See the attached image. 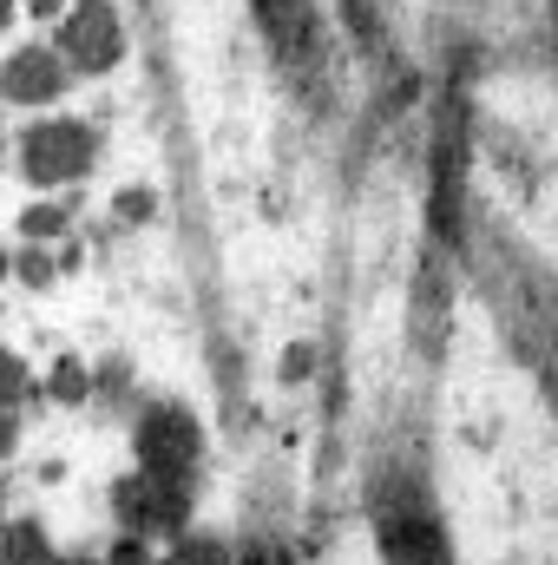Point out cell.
Returning <instances> with one entry per match:
<instances>
[{
    "label": "cell",
    "mask_w": 558,
    "mask_h": 565,
    "mask_svg": "<svg viewBox=\"0 0 558 565\" xmlns=\"http://www.w3.org/2000/svg\"><path fill=\"white\" fill-rule=\"evenodd\" d=\"M60 60L66 73H112L126 60V26L112 0H73V13L60 20Z\"/></svg>",
    "instance_id": "6da1fadb"
},
{
    "label": "cell",
    "mask_w": 558,
    "mask_h": 565,
    "mask_svg": "<svg viewBox=\"0 0 558 565\" xmlns=\"http://www.w3.org/2000/svg\"><path fill=\"white\" fill-rule=\"evenodd\" d=\"M93 158H99V139L79 119H46L20 139V171L33 184H73V178L93 171Z\"/></svg>",
    "instance_id": "7a4b0ae2"
},
{
    "label": "cell",
    "mask_w": 558,
    "mask_h": 565,
    "mask_svg": "<svg viewBox=\"0 0 558 565\" xmlns=\"http://www.w3.org/2000/svg\"><path fill=\"white\" fill-rule=\"evenodd\" d=\"M139 467L144 473H164V480H184L204 454V434H197V415L178 408V402H158L139 415Z\"/></svg>",
    "instance_id": "3957f363"
},
{
    "label": "cell",
    "mask_w": 558,
    "mask_h": 565,
    "mask_svg": "<svg viewBox=\"0 0 558 565\" xmlns=\"http://www.w3.org/2000/svg\"><path fill=\"white\" fill-rule=\"evenodd\" d=\"M112 507H119V520H126L132 540H158V533L184 526V487L164 480V473H144V467L112 487Z\"/></svg>",
    "instance_id": "277c9868"
},
{
    "label": "cell",
    "mask_w": 558,
    "mask_h": 565,
    "mask_svg": "<svg viewBox=\"0 0 558 565\" xmlns=\"http://www.w3.org/2000/svg\"><path fill=\"white\" fill-rule=\"evenodd\" d=\"M257 7V20H264V33H270V46H277V60L289 66H315V46H322V33H315V0H250Z\"/></svg>",
    "instance_id": "5b68a950"
},
{
    "label": "cell",
    "mask_w": 558,
    "mask_h": 565,
    "mask_svg": "<svg viewBox=\"0 0 558 565\" xmlns=\"http://www.w3.org/2000/svg\"><path fill=\"white\" fill-rule=\"evenodd\" d=\"M382 553H388V565H453L447 533H440L420 507H395V513L382 520Z\"/></svg>",
    "instance_id": "8992f818"
},
{
    "label": "cell",
    "mask_w": 558,
    "mask_h": 565,
    "mask_svg": "<svg viewBox=\"0 0 558 565\" xmlns=\"http://www.w3.org/2000/svg\"><path fill=\"white\" fill-rule=\"evenodd\" d=\"M0 93H7L13 106H46V99L66 93V60L46 53V46H20V53L0 66Z\"/></svg>",
    "instance_id": "52a82bcc"
},
{
    "label": "cell",
    "mask_w": 558,
    "mask_h": 565,
    "mask_svg": "<svg viewBox=\"0 0 558 565\" xmlns=\"http://www.w3.org/2000/svg\"><path fill=\"white\" fill-rule=\"evenodd\" d=\"M460 119H447V139L433 145V224L453 237V224H460Z\"/></svg>",
    "instance_id": "ba28073f"
},
{
    "label": "cell",
    "mask_w": 558,
    "mask_h": 565,
    "mask_svg": "<svg viewBox=\"0 0 558 565\" xmlns=\"http://www.w3.org/2000/svg\"><path fill=\"white\" fill-rule=\"evenodd\" d=\"M0 559H7V565H53V559H46V533H40V520H20V526H7V540H0Z\"/></svg>",
    "instance_id": "9c48e42d"
},
{
    "label": "cell",
    "mask_w": 558,
    "mask_h": 565,
    "mask_svg": "<svg viewBox=\"0 0 558 565\" xmlns=\"http://www.w3.org/2000/svg\"><path fill=\"white\" fill-rule=\"evenodd\" d=\"M171 565H230V546L211 540V533H191V540H178V559Z\"/></svg>",
    "instance_id": "30bf717a"
},
{
    "label": "cell",
    "mask_w": 558,
    "mask_h": 565,
    "mask_svg": "<svg viewBox=\"0 0 558 565\" xmlns=\"http://www.w3.org/2000/svg\"><path fill=\"white\" fill-rule=\"evenodd\" d=\"M20 231L26 237H60L66 231V211L60 204H33V211H20Z\"/></svg>",
    "instance_id": "8fae6325"
},
{
    "label": "cell",
    "mask_w": 558,
    "mask_h": 565,
    "mask_svg": "<svg viewBox=\"0 0 558 565\" xmlns=\"http://www.w3.org/2000/svg\"><path fill=\"white\" fill-rule=\"evenodd\" d=\"M86 388H93V382H86V369L66 355V362L53 369V402H86Z\"/></svg>",
    "instance_id": "7c38bea8"
},
{
    "label": "cell",
    "mask_w": 558,
    "mask_h": 565,
    "mask_svg": "<svg viewBox=\"0 0 558 565\" xmlns=\"http://www.w3.org/2000/svg\"><path fill=\"white\" fill-rule=\"evenodd\" d=\"M20 395H26V362H20V355H7V349H0V408H13V402H20Z\"/></svg>",
    "instance_id": "4fadbf2b"
},
{
    "label": "cell",
    "mask_w": 558,
    "mask_h": 565,
    "mask_svg": "<svg viewBox=\"0 0 558 565\" xmlns=\"http://www.w3.org/2000/svg\"><path fill=\"white\" fill-rule=\"evenodd\" d=\"M13 270H20V277L33 282V289H46V282H53V264H46V257H40V250H26V257H20V264H13Z\"/></svg>",
    "instance_id": "5bb4252c"
},
{
    "label": "cell",
    "mask_w": 558,
    "mask_h": 565,
    "mask_svg": "<svg viewBox=\"0 0 558 565\" xmlns=\"http://www.w3.org/2000/svg\"><path fill=\"white\" fill-rule=\"evenodd\" d=\"M112 565H151V553H144V540H119V553H112Z\"/></svg>",
    "instance_id": "9a60e30c"
},
{
    "label": "cell",
    "mask_w": 558,
    "mask_h": 565,
    "mask_svg": "<svg viewBox=\"0 0 558 565\" xmlns=\"http://www.w3.org/2000/svg\"><path fill=\"white\" fill-rule=\"evenodd\" d=\"M237 565H289V559H282L277 546H250V553H244Z\"/></svg>",
    "instance_id": "2e32d148"
},
{
    "label": "cell",
    "mask_w": 558,
    "mask_h": 565,
    "mask_svg": "<svg viewBox=\"0 0 558 565\" xmlns=\"http://www.w3.org/2000/svg\"><path fill=\"white\" fill-rule=\"evenodd\" d=\"M13 440H20V434H13V415L0 408V454H13Z\"/></svg>",
    "instance_id": "e0dca14e"
},
{
    "label": "cell",
    "mask_w": 558,
    "mask_h": 565,
    "mask_svg": "<svg viewBox=\"0 0 558 565\" xmlns=\"http://www.w3.org/2000/svg\"><path fill=\"white\" fill-rule=\"evenodd\" d=\"M60 7H66V0H26V13H40V20H53Z\"/></svg>",
    "instance_id": "ac0fdd59"
},
{
    "label": "cell",
    "mask_w": 558,
    "mask_h": 565,
    "mask_svg": "<svg viewBox=\"0 0 558 565\" xmlns=\"http://www.w3.org/2000/svg\"><path fill=\"white\" fill-rule=\"evenodd\" d=\"M7 20H13V0H0V26H7Z\"/></svg>",
    "instance_id": "d6986e66"
},
{
    "label": "cell",
    "mask_w": 558,
    "mask_h": 565,
    "mask_svg": "<svg viewBox=\"0 0 558 565\" xmlns=\"http://www.w3.org/2000/svg\"><path fill=\"white\" fill-rule=\"evenodd\" d=\"M53 565H93V559H53Z\"/></svg>",
    "instance_id": "ffe728a7"
},
{
    "label": "cell",
    "mask_w": 558,
    "mask_h": 565,
    "mask_svg": "<svg viewBox=\"0 0 558 565\" xmlns=\"http://www.w3.org/2000/svg\"><path fill=\"white\" fill-rule=\"evenodd\" d=\"M0 277H7V250H0Z\"/></svg>",
    "instance_id": "44dd1931"
}]
</instances>
